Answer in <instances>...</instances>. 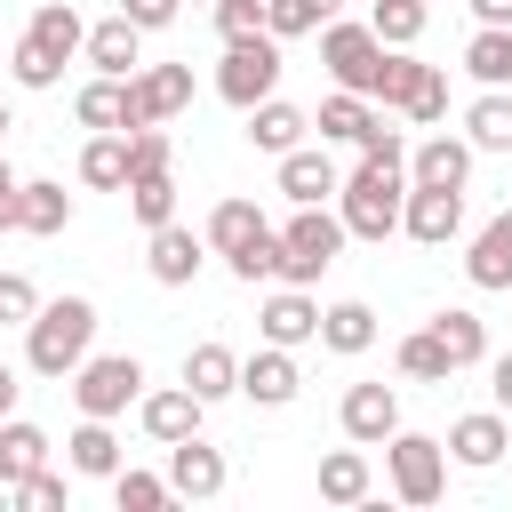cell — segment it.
<instances>
[{"label":"cell","mask_w":512,"mask_h":512,"mask_svg":"<svg viewBox=\"0 0 512 512\" xmlns=\"http://www.w3.org/2000/svg\"><path fill=\"white\" fill-rule=\"evenodd\" d=\"M144 264H152V280H160V288H184V280L200 272V232H184V224H160Z\"/></svg>","instance_id":"cell-23"},{"label":"cell","mask_w":512,"mask_h":512,"mask_svg":"<svg viewBox=\"0 0 512 512\" xmlns=\"http://www.w3.org/2000/svg\"><path fill=\"white\" fill-rule=\"evenodd\" d=\"M464 72H472L480 88H512V24H480V32L464 40Z\"/></svg>","instance_id":"cell-26"},{"label":"cell","mask_w":512,"mask_h":512,"mask_svg":"<svg viewBox=\"0 0 512 512\" xmlns=\"http://www.w3.org/2000/svg\"><path fill=\"white\" fill-rule=\"evenodd\" d=\"M64 448H72V472H80V480H112V472H120V440H112V416H80V432H72Z\"/></svg>","instance_id":"cell-24"},{"label":"cell","mask_w":512,"mask_h":512,"mask_svg":"<svg viewBox=\"0 0 512 512\" xmlns=\"http://www.w3.org/2000/svg\"><path fill=\"white\" fill-rule=\"evenodd\" d=\"M208 8H216V0H208Z\"/></svg>","instance_id":"cell-55"},{"label":"cell","mask_w":512,"mask_h":512,"mask_svg":"<svg viewBox=\"0 0 512 512\" xmlns=\"http://www.w3.org/2000/svg\"><path fill=\"white\" fill-rule=\"evenodd\" d=\"M368 24L384 48H416L424 24H432V0H368Z\"/></svg>","instance_id":"cell-33"},{"label":"cell","mask_w":512,"mask_h":512,"mask_svg":"<svg viewBox=\"0 0 512 512\" xmlns=\"http://www.w3.org/2000/svg\"><path fill=\"white\" fill-rule=\"evenodd\" d=\"M128 216H136L144 232L176 224V176H168V168H144V176H128Z\"/></svg>","instance_id":"cell-32"},{"label":"cell","mask_w":512,"mask_h":512,"mask_svg":"<svg viewBox=\"0 0 512 512\" xmlns=\"http://www.w3.org/2000/svg\"><path fill=\"white\" fill-rule=\"evenodd\" d=\"M72 400H80V416H128V408L144 400V360H136V352H96V360H80V368H72Z\"/></svg>","instance_id":"cell-6"},{"label":"cell","mask_w":512,"mask_h":512,"mask_svg":"<svg viewBox=\"0 0 512 512\" xmlns=\"http://www.w3.org/2000/svg\"><path fill=\"white\" fill-rule=\"evenodd\" d=\"M16 224H24V184L0 176V232H16Z\"/></svg>","instance_id":"cell-49"},{"label":"cell","mask_w":512,"mask_h":512,"mask_svg":"<svg viewBox=\"0 0 512 512\" xmlns=\"http://www.w3.org/2000/svg\"><path fill=\"white\" fill-rule=\"evenodd\" d=\"M504 448H512V424H504V408H472V416H456V424H448V456H456L464 472H488Z\"/></svg>","instance_id":"cell-14"},{"label":"cell","mask_w":512,"mask_h":512,"mask_svg":"<svg viewBox=\"0 0 512 512\" xmlns=\"http://www.w3.org/2000/svg\"><path fill=\"white\" fill-rule=\"evenodd\" d=\"M392 432H400V392H392V384H352V392H344V440L384 448Z\"/></svg>","instance_id":"cell-13"},{"label":"cell","mask_w":512,"mask_h":512,"mask_svg":"<svg viewBox=\"0 0 512 512\" xmlns=\"http://www.w3.org/2000/svg\"><path fill=\"white\" fill-rule=\"evenodd\" d=\"M384 40H376V24H320V64H328V80L336 88H360L368 104H376V80H384Z\"/></svg>","instance_id":"cell-4"},{"label":"cell","mask_w":512,"mask_h":512,"mask_svg":"<svg viewBox=\"0 0 512 512\" xmlns=\"http://www.w3.org/2000/svg\"><path fill=\"white\" fill-rule=\"evenodd\" d=\"M104 80H136V64H144V24H128V16H104V24H88V48H80Z\"/></svg>","instance_id":"cell-16"},{"label":"cell","mask_w":512,"mask_h":512,"mask_svg":"<svg viewBox=\"0 0 512 512\" xmlns=\"http://www.w3.org/2000/svg\"><path fill=\"white\" fill-rule=\"evenodd\" d=\"M216 32L224 40H256L264 32V0H216Z\"/></svg>","instance_id":"cell-46"},{"label":"cell","mask_w":512,"mask_h":512,"mask_svg":"<svg viewBox=\"0 0 512 512\" xmlns=\"http://www.w3.org/2000/svg\"><path fill=\"white\" fill-rule=\"evenodd\" d=\"M256 232H264V208L256 200H216V216H208V248L216 256H240Z\"/></svg>","instance_id":"cell-35"},{"label":"cell","mask_w":512,"mask_h":512,"mask_svg":"<svg viewBox=\"0 0 512 512\" xmlns=\"http://www.w3.org/2000/svg\"><path fill=\"white\" fill-rule=\"evenodd\" d=\"M336 16V0H264V32L272 40H296V32H320Z\"/></svg>","instance_id":"cell-39"},{"label":"cell","mask_w":512,"mask_h":512,"mask_svg":"<svg viewBox=\"0 0 512 512\" xmlns=\"http://www.w3.org/2000/svg\"><path fill=\"white\" fill-rule=\"evenodd\" d=\"M64 224H72V192L48 184V176L24 184V224H16V232H40V240H48V232H64Z\"/></svg>","instance_id":"cell-38"},{"label":"cell","mask_w":512,"mask_h":512,"mask_svg":"<svg viewBox=\"0 0 512 512\" xmlns=\"http://www.w3.org/2000/svg\"><path fill=\"white\" fill-rule=\"evenodd\" d=\"M8 128H16V112H8V104H0V136H8Z\"/></svg>","instance_id":"cell-54"},{"label":"cell","mask_w":512,"mask_h":512,"mask_svg":"<svg viewBox=\"0 0 512 512\" xmlns=\"http://www.w3.org/2000/svg\"><path fill=\"white\" fill-rule=\"evenodd\" d=\"M200 416H208V400H200L192 384H168V392H144V400H136V424H144V440H160V448L192 440Z\"/></svg>","instance_id":"cell-10"},{"label":"cell","mask_w":512,"mask_h":512,"mask_svg":"<svg viewBox=\"0 0 512 512\" xmlns=\"http://www.w3.org/2000/svg\"><path fill=\"white\" fill-rule=\"evenodd\" d=\"M360 152H368V160H408V144H400V128H384V112L360 128Z\"/></svg>","instance_id":"cell-47"},{"label":"cell","mask_w":512,"mask_h":512,"mask_svg":"<svg viewBox=\"0 0 512 512\" xmlns=\"http://www.w3.org/2000/svg\"><path fill=\"white\" fill-rule=\"evenodd\" d=\"M256 328H264V344H288V352H296V344H312V336H320V304L288 280V288H272V296L256 304Z\"/></svg>","instance_id":"cell-12"},{"label":"cell","mask_w":512,"mask_h":512,"mask_svg":"<svg viewBox=\"0 0 512 512\" xmlns=\"http://www.w3.org/2000/svg\"><path fill=\"white\" fill-rule=\"evenodd\" d=\"M272 88H280V40H272V32H256V40H224L216 96H224L232 112H256Z\"/></svg>","instance_id":"cell-5"},{"label":"cell","mask_w":512,"mask_h":512,"mask_svg":"<svg viewBox=\"0 0 512 512\" xmlns=\"http://www.w3.org/2000/svg\"><path fill=\"white\" fill-rule=\"evenodd\" d=\"M280 192H288V208H328V200L344 192V176H336L328 152L296 144V152H280Z\"/></svg>","instance_id":"cell-11"},{"label":"cell","mask_w":512,"mask_h":512,"mask_svg":"<svg viewBox=\"0 0 512 512\" xmlns=\"http://www.w3.org/2000/svg\"><path fill=\"white\" fill-rule=\"evenodd\" d=\"M16 504H32V512H64V504H72V480H64V472H32V480L16 488Z\"/></svg>","instance_id":"cell-45"},{"label":"cell","mask_w":512,"mask_h":512,"mask_svg":"<svg viewBox=\"0 0 512 512\" xmlns=\"http://www.w3.org/2000/svg\"><path fill=\"white\" fill-rule=\"evenodd\" d=\"M88 344H96V304L88 296H56V304H40L32 320H24V360H32V376H72L80 360H88Z\"/></svg>","instance_id":"cell-2"},{"label":"cell","mask_w":512,"mask_h":512,"mask_svg":"<svg viewBox=\"0 0 512 512\" xmlns=\"http://www.w3.org/2000/svg\"><path fill=\"white\" fill-rule=\"evenodd\" d=\"M32 312H40V288L24 272H0V328H24Z\"/></svg>","instance_id":"cell-44"},{"label":"cell","mask_w":512,"mask_h":512,"mask_svg":"<svg viewBox=\"0 0 512 512\" xmlns=\"http://www.w3.org/2000/svg\"><path fill=\"white\" fill-rule=\"evenodd\" d=\"M432 336L448 344V360H456V368L488 360V320H480L472 304H448V312H432Z\"/></svg>","instance_id":"cell-29"},{"label":"cell","mask_w":512,"mask_h":512,"mask_svg":"<svg viewBox=\"0 0 512 512\" xmlns=\"http://www.w3.org/2000/svg\"><path fill=\"white\" fill-rule=\"evenodd\" d=\"M24 32H32V40L48 48V56H64V64H72V56L88 48V24H80V8H72V0H40Z\"/></svg>","instance_id":"cell-22"},{"label":"cell","mask_w":512,"mask_h":512,"mask_svg":"<svg viewBox=\"0 0 512 512\" xmlns=\"http://www.w3.org/2000/svg\"><path fill=\"white\" fill-rule=\"evenodd\" d=\"M8 504H16V488H8V480H0V512H8Z\"/></svg>","instance_id":"cell-53"},{"label":"cell","mask_w":512,"mask_h":512,"mask_svg":"<svg viewBox=\"0 0 512 512\" xmlns=\"http://www.w3.org/2000/svg\"><path fill=\"white\" fill-rule=\"evenodd\" d=\"M8 72H16V88H56V80H64V56H48V48L24 32L16 56H8Z\"/></svg>","instance_id":"cell-41"},{"label":"cell","mask_w":512,"mask_h":512,"mask_svg":"<svg viewBox=\"0 0 512 512\" xmlns=\"http://www.w3.org/2000/svg\"><path fill=\"white\" fill-rule=\"evenodd\" d=\"M384 472H392V496H400V504H440V488H448V440H432V432H392V440H384Z\"/></svg>","instance_id":"cell-7"},{"label":"cell","mask_w":512,"mask_h":512,"mask_svg":"<svg viewBox=\"0 0 512 512\" xmlns=\"http://www.w3.org/2000/svg\"><path fill=\"white\" fill-rule=\"evenodd\" d=\"M392 360H400V376H416V384H448V376H456V360H448V344H440L432 328L400 336V352H392Z\"/></svg>","instance_id":"cell-37"},{"label":"cell","mask_w":512,"mask_h":512,"mask_svg":"<svg viewBox=\"0 0 512 512\" xmlns=\"http://www.w3.org/2000/svg\"><path fill=\"white\" fill-rule=\"evenodd\" d=\"M488 392H496V408L512 416V352H496V360H488Z\"/></svg>","instance_id":"cell-50"},{"label":"cell","mask_w":512,"mask_h":512,"mask_svg":"<svg viewBox=\"0 0 512 512\" xmlns=\"http://www.w3.org/2000/svg\"><path fill=\"white\" fill-rule=\"evenodd\" d=\"M368 120H376V104H368L360 88H336V96H320V120H312V128H320V136H336V144H360V128H368Z\"/></svg>","instance_id":"cell-36"},{"label":"cell","mask_w":512,"mask_h":512,"mask_svg":"<svg viewBox=\"0 0 512 512\" xmlns=\"http://www.w3.org/2000/svg\"><path fill=\"white\" fill-rule=\"evenodd\" d=\"M368 488H376V472H368L360 440L336 448V456H320V504H368Z\"/></svg>","instance_id":"cell-25"},{"label":"cell","mask_w":512,"mask_h":512,"mask_svg":"<svg viewBox=\"0 0 512 512\" xmlns=\"http://www.w3.org/2000/svg\"><path fill=\"white\" fill-rule=\"evenodd\" d=\"M296 384H304V376H296L288 344H264V352H248V360H240V392H248L256 408H288V400H296Z\"/></svg>","instance_id":"cell-17"},{"label":"cell","mask_w":512,"mask_h":512,"mask_svg":"<svg viewBox=\"0 0 512 512\" xmlns=\"http://www.w3.org/2000/svg\"><path fill=\"white\" fill-rule=\"evenodd\" d=\"M320 344H328V352H344V360H352V352H368V344H376V312H368L360 296L328 304V312H320Z\"/></svg>","instance_id":"cell-28"},{"label":"cell","mask_w":512,"mask_h":512,"mask_svg":"<svg viewBox=\"0 0 512 512\" xmlns=\"http://www.w3.org/2000/svg\"><path fill=\"white\" fill-rule=\"evenodd\" d=\"M464 280H472V288H488V296H496V288H512V208H504V216H488V224L472 232Z\"/></svg>","instance_id":"cell-18"},{"label":"cell","mask_w":512,"mask_h":512,"mask_svg":"<svg viewBox=\"0 0 512 512\" xmlns=\"http://www.w3.org/2000/svg\"><path fill=\"white\" fill-rule=\"evenodd\" d=\"M344 216H328V208H296L288 224H280V280H296V288H312L336 256H344Z\"/></svg>","instance_id":"cell-3"},{"label":"cell","mask_w":512,"mask_h":512,"mask_svg":"<svg viewBox=\"0 0 512 512\" xmlns=\"http://www.w3.org/2000/svg\"><path fill=\"white\" fill-rule=\"evenodd\" d=\"M8 408H16V368L0 360V416H8Z\"/></svg>","instance_id":"cell-52"},{"label":"cell","mask_w":512,"mask_h":512,"mask_svg":"<svg viewBox=\"0 0 512 512\" xmlns=\"http://www.w3.org/2000/svg\"><path fill=\"white\" fill-rule=\"evenodd\" d=\"M400 112H408V120H424V128H432V120H440V112H448V72H440V64H424V72H416V88H408V104H400Z\"/></svg>","instance_id":"cell-43"},{"label":"cell","mask_w":512,"mask_h":512,"mask_svg":"<svg viewBox=\"0 0 512 512\" xmlns=\"http://www.w3.org/2000/svg\"><path fill=\"white\" fill-rule=\"evenodd\" d=\"M472 16L480 24H512V0H472Z\"/></svg>","instance_id":"cell-51"},{"label":"cell","mask_w":512,"mask_h":512,"mask_svg":"<svg viewBox=\"0 0 512 512\" xmlns=\"http://www.w3.org/2000/svg\"><path fill=\"white\" fill-rule=\"evenodd\" d=\"M72 112H80V128H96V136H104V128H120V136L136 128V120H128V80H104V72L72 96Z\"/></svg>","instance_id":"cell-27"},{"label":"cell","mask_w":512,"mask_h":512,"mask_svg":"<svg viewBox=\"0 0 512 512\" xmlns=\"http://www.w3.org/2000/svg\"><path fill=\"white\" fill-rule=\"evenodd\" d=\"M464 136H472V152H512V88H488V96H472V112H464Z\"/></svg>","instance_id":"cell-31"},{"label":"cell","mask_w":512,"mask_h":512,"mask_svg":"<svg viewBox=\"0 0 512 512\" xmlns=\"http://www.w3.org/2000/svg\"><path fill=\"white\" fill-rule=\"evenodd\" d=\"M176 8H184V0H120V16H128V24H144V32L176 24Z\"/></svg>","instance_id":"cell-48"},{"label":"cell","mask_w":512,"mask_h":512,"mask_svg":"<svg viewBox=\"0 0 512 512\" xmlns=\"http://www.w3.org/2000/svg\"><path fill=\"white\" fill-rule=\"evenodd\" d=\"M400 208H408V160H368V152H360V168H352L344 192H336L344 232H352V240H384V232H400Z\"/></svg>","instance_id":"cell-1"},{"label":"cell","mask_w":512,"mask_h":512,"mask_svg":"<svg viewBox=\"0 0 512 512\" xmlns=\"http://www.w3.org/2000/svg\"><path fill=\"white\" fill-rule=\"evenodd\" d=\"M80 184H96V192H128V136H120V128H104V136L80 152Z\"/></svg>","instance_id":"cell-34"},{"label":"cell","mask_w":512,"mask_h":512,"mask_svg":"<svg viewBox=\"0 0 512 512\" xmlns=\"http://www.w3.org/2000/svg\"><path fill=\"white\" fill-rule=\"evenodd\" d=\"M304 128H312V112H296V104H280V96H264V104L248 112V144H256V152H272V160H280V152H296V144H304Z\"/></svg>","instance_id":"cell-21"},{"label":"cell","mask_w":512,"mask_h":512,"mask_svg":"<svg viewBox=\"0 0 512 512\" xmlns=\"http://www.w3.org/2000/svg\"><path fill=\"white\" fill-rule=\"evenodd\" d=\"M184 384H192L200 400L240 392V360H232V344H192V352H184Z\"/></svg>","instance_id":"cell-30"},{"label":"cell","mask_w":512,"mask_h":512,"mask_svg":"<svg viewBox=\"0 0 512 512\" xmlns=\"http://www.w3.org/2000/svg\"><path fill=\"white\" fill-rule=\"evenodd\" d=\"M32 472H48V432L24 424V416H0V480L24 488Z\"/></svg>","instance_id":"cell-20"},{"label":"cell","mask_w":512,"mask_h":512,"mask_svg":"<svg viewBox=\"0 0 512 512\" xmlns=\"http://www.w3.org/2000/svg\"><path fill=\"white\" fill-rule=\"evenodd\" d=\"M464 176H472V136H424V144L408 152V184H448V192H464Z\"/></svg>","instance_id":"cell-19"},{"label":"cell","mask_w":512,"mask_h":512,"mask_svg":"<svg viewBox=\"0 0 512 512\" xmlns=\"http://www.w3.org/2000/svg\"><path fill=\"white\" fill-rule=\"evenodd\" d=\"M400 232H408L416 248H448V240L464 232V192H448V184H408Z\"/></svg>","instance_id":"cell-9"},{"label":"cell","mask_w":512,"mask_h":512,"mask_svg":"<svg viewBox=\"0 0 512 512\" xmlns=\"http://www.w3.org/2000/svg\"><path fill=\"white\" fill-rule=\"evenodd\" d=\"M168 496H176V488H168L160 472H128V464L112 472V504H120V512H160Z\"/></svg>","instance_id":"cell-40"},{"label":"cell","mask_w":512,"mask_h":512,"mask_svg":"<svg viewBox=\"0 0 512 512\" xmlns=\"http://www.w3.org/2000/svg\"><path fill=\"white\" fill-rule=\"evenodd\" d=\"M224 264H232V280H248V288H256V280H280V232L264 224V232H256L240 256H224Z\"/></svg>","instance_id":"cell-42"},{"label":"cell","mask_w":512,"mask_h":512,"mask_svg":"<svg viewBox=\"0 0 512 512\" xmlns=\"http://www.w3.org/2000/svg\"><path fill=\"white\" fill-rule=\"evenodd\" d=\"M192 104V64H144L136 80H128V120L136 128H160V120H176ZM128 128V136H136Z\"/></svg>","instance_id":"cell-8"},{"label":"cell","mask_w":512,"mask_h":512,"mask_svg":"<svg viewBox=\"0 0 512 512\" xmlns=\"http://www.w3.org/2000/svg\"><path fill=\"white\" fill-rule=\"evenodd\" d=\"M224 480H232V472H224V448H208L200 432L168 448V488H176V496L208 504V496H224Z\"/></svg>","instance_id":"cell-15"}]
</instances>
